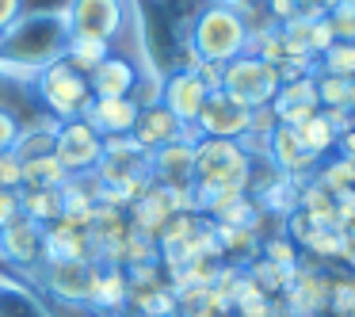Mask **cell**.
Masks as SVG:
<instances>
[{"label": "cell", "instance_id": "cell-1", "mask_svg": "<svg viewBox=\"0 0 355 317\" xmlns=\"http://www.w3.org/2000/svg\"><path fill=\"white\" fill-rule=\"evenodd\" d=\"M65 12V8H62ZM62 12H24L8 35H0V73L16 80H35L50 62H58L69 42Z\"/></svg>", "mask_w": 355, "mask_h": 317}, {"label": "cell", "instance_id": "cell-2", "mask_svg": "<svg viewBox=\"0 0 355 317\" xmlns=\"http://www.w3.org/2000/svg\"><path fill=\"white\" fill-rule=\"evenodd\" d=\"M187 42L195 46V54H199L202 62L225 65V62H233V58L245 54L248 24L233 4H207V8L195 16Z\"/></svg>", "mask_w": 355, "mask_h": 317}, {"label": "cell", "instance_id": "cell-3", "mask_svg": "<svg viewBox=\"0 0 355 317\" xmlns=\"http://www.w3.org/2000/svg\"><path fill=\"white\" fill-rule=\"evenodd\" d=\"M248 172H252V157L241 149V142H195V191H210V187H245L248 191Z\"/></svg>", "mask_w": 355, "mask_h": 317}, {"label": "cell", "instance_id": "cell-4", "mask_svg": "<svg viewBox=\"0 0 355 317\" xmlns=\"http://www.w3.org/2000/svg\"><path fill=\"white\" fill-rule=\"evenodd\" d=\"M35 92H39L42 108L50 111V119H58V123H69V119H80L88 111V103H92V88H88V77H80V73H73L69 65L58 58V62H50L46 69L39 73V77L31 80Z\"/></svg>", "mask_w": 355, "mask_h": 317}, {"label": "cell", "instance_id": "cell-5", "mask_svg": "<svg viewBox=\"0 0 355 317\" xmlns=\"http://www.w3.org/2000/svg\"><path fill=\"white\" fill-rule=\"evenodd\" d=\"M283 80H279V69L252 54H241L233 62L222 65V92L233 96L237 103H245L248 111L252 108H268L271 100L279 96Z\"/></svg>", "mask_w": 355, "mask_h": 317}, {"label": "cell", "instance_id": "cell-6", "mask_svg": "<svg viewBox=\"0 0 355 317\" xmlns=\"http://www.w3.org/2000/svg\"><path fill=\"white\" fill-rule=\"evenodd\" d=\"M65 27L77 39H100L115 42L126 31L130 0H65Z\"/></svg>", "mask_w": 355, "mask_h": 317}, {"label": "cell", "instance_id": "cell-7", "mask_svg": "<svg viewBox=\"0 0 355 317\" xmlns=\"http://www.w3.org/2000/svg\"><path fill=\"white\" fill-rule=\"evenodd\" d=\"M54 157L62 161V169L69 172V176H80V172H96V164H100V157H103V138L85 123V119L58 123Z\"/></svg>", "mask_w": 355, "mask_h": 317}, {"label": "cell", "instance_id": "cell-8", "mask_svg": "<svg viewBox=\"0 0 355 317\" xmlns=\"http://www.w3.org/2000/svg\"><path fill=\"white\" fill-rule=\"evenodd\" d=\"M39 271H42L46 294H54L58 302H69V306H88L92 283H96V264H88V260H42Z\"/></svg>", "mask_w": 355, "mask_h": 317}, {"label": "cell", "instance_id": "cell-9", "mask_svg": "<svg viewBox=\"0 0 355 317\" xmlns=\"http://www.w3.org/2000/svg\"><path fill=\"white\" fill-rule=\"evenodd\" d=\"M248 119H252V111L218 88V92H210L207 103H202L199 119H195V130H199V138L241 142V138L248 134Z\"/></svg>", "mask_w": 355, "mask_h": 317}, {"label": "cell", "instance_id": "cell-10", "mask_svg": "<svg viewBox=\"0 0 355 317\" xmlns=\"http://www.w3.org/2000/svg\"><path fill=\"white\" fill-rule=\"evenodd\" d=\"M149 176L164 187H180V191L195 187V142L180 138L153 149L149 153Z\"/></svg>", "mask_w": 355, "mask_h": 317}, {"label": "cell", "instance_id": "cell-11", "mask_svg": "<svg viewBox=\"0 0 355 317\" xmlns=\"http://www.w3.org/2000/svg\"><path fill=\"white\" fill-rule=\"evenodd\" d=\"M207 85H202L195 73H184V69H172L168 77H161V103L180 119L184 126H195L202 103H207Z\"/></svg>", "mask_w": 355, "mask_h": 317}, {"label": "cell", "instance_id": "cell-12", "mask_svg": "<svg viewBox=\"0 0 355 317\" xmlns=\"http://www.w3.org/2000/svg\"><path fill=\"white\" fill-rule=\"evenodd\" d=\"M268 161L291 180H309L313 169L321 164L306 146H302L294 126H275V134H271V142H268Z\"/></svg>", "mask_w": 355, "mask_h": 317}, {"label": "cell", "instance_id": "cell-13", "mask_svg": "<svg viewBox=\"0 0 355 317\" xmlns=\"http://www.w3.org/2000/svg\"><path fill=\"white\" fill-rule=\"evenodd\" d=\"M0 256L16 268L39 271L42 264V225L31 218H16L8 230H0Z\"/></svg>", "mask_w": 355, "mask_h": 317}, {"label": "cell", "instance_id": "cell-14", "mask_svg": "<svg viewBox=\"0 0 355 317\" xmlns=\"http://www.w3.org/2000/svg\"><path fill=\"white\" fill-rule=\"evenodd\" d=\"M138 103L130 96H119V100H92L85 119L100 138H123V134H134V123H138Z\"/></svg>", "mask_w": 355, "mask_h": 317}, {"label": "cell", "instance_id": "cell-15", "mask_svg": "<svg viewBox=\"0 0 355 317\" xmlns=\"http://www.w3.org/2000/svg\"><path fill=\"white\" fill-rule=\"evenodd\" d=\"M187 134V126L172 115L164 103H153V108H141L138 111V123H134V142H138L146 153L168 146V142H180Z\"/></svg>", "mask_w": 355, "mask_h": 317}, {"label": "cell", "instance_id": "cell-16", "mask_svg": "<svg viewBox=\"0 0 355 317\" xmlns=\"http://www.w3.org/2000/svg\"><path fill=\"white\" fill-rule=\"evenodd\" d=\"M42 260H88V264H96V248H92L88 230H77V225L58 218L54 225L42 230Z\"/></svg>", "mask_w": 355, "mask_h": 317}, {"label": "cell", "instance_id": "cell-17", "mask_svg": "<svg viewBox=\"0 0 355 317\" xmlns=\"http://www.w3.org/2000/svg\"><path fill=\"white\" fill-rule=\"evenodd\" d=\"M134 80H138V69H134V62L123 58V54H107L92 73H88L92 100H119V96H130Z\"/></svg>", "mask_w": 355, "mask_h": 317}, {"label": "cell", "instance_id": "cell-18", "mask_svg": "<svg viewBox=\"0 0 355 317\" xmlns=\"http://www.w3.org/2000/svg\"><path fill=\"white\" fill-rule=\"evenodd\" d=\"M126 298H130V279H126V268H119V264H96V283H92L88 309L119 314V309H126Z\"/></svg>", "mask_w": 355, "mask_h": 317}, {"label": "cell", "instance_id": "cell-19", "mask_svg": "<svg viewBox=\"0 0 355 317\" xmlns=\"http://www.w3.org/2000/svg\"><path fill=\"white\" fill-rule=\"evenodd\" d=\"M126 309L138 317H176L180 314V302L172 283H153V286H130V298H126Z\"/></svg>", "mask_w": 355, "mask_h": 317}, {"label": "cell", "instance_id": "cell-20", "mask_svg": "<svg viewBox=\"0 0 355 317\" xmlns=\"http://www.w3.org/2000/svg\"><path fill=\"white\" fill-rule=\"evenodd\" d=\"M54 138H58V119H35V123L19 126V138L12 146V153L19 161H35V157H46L54 153Z\"/></svg>", "mask_w": 355, "mask_h": 317}, {"label": "cell", "instance_id": "cell-21", "mask_svg": "<svg viewBox=\"0 0 355 317\" xmlns=\"http://www.w3.org/2000/svg\"><path fill=\"white\" fill-rule=\"evenodd\" d=\"M214 233H218V245H222V260L230 256L241 268V260L252 264L260 256V233L248 230V225H214Z\"/></svg>", "mask_w": 355, "mask_h": 317}, {"label": "cell", "instance_id": "cell-22", "mask_svg": "<svg viewBox=\"0 0 355 317\" xmlns=\"http://www.w3.org/2000/svg\"><path fill=\"white\" fill-rule=\"evenodd\" d=\"M107 54H111V42H100V39H77V35H69V42H65V50H62V62L69 65L73 73L88 77V73H92Z\"/></svg>", "mask_w": 355, "mask_h": 317}, {"label": "cell", "instance_id": "cell-23", "mask_svg": "<svg viewBox=\"0 0 355 317\" xmlns=\"http://www.w3.org/2000/svg\"><path fill=\"white\" fill-rule=\"evenodd\" d=\"M69 172L62 169L54 153L35 157V161H24V187H35V191H62Z\"/></svg>", "mask_w": 355, "mask_h": 317}, {"label": "cell", "instance_id": "cell-24", "mask_svg": "<svg viewBox=\"0 0 355 317\" xmlns=\"http://www.w3.org/2000/svg\"><path fill=\"white\" fill-rule=\"evenodd\" d=\"M294 271H298V268H279V264L263 260V256H256L252 264H245V275L252 279L268 298H283L286 286L294 283Z\"/></svg>", "mask_w": 355, "mask_h": 317}, {"label": "cell", "instance_id": "cell-25", "mask_svg": "<svg viewBox=\"0 0 355 317\" xmlns=\"http://www.w3.org/2000/svg\"><path fill=\"white\" fill-rule=\"evenodd\" d=\"M19 210L24 218L39 222L42 230L62 218V191H35V187H19Z\"/></svg>", "mask_w": 355, "mask_h": 317}, {"label": "cell", "instance_id": "cell-26", "mask_svg": "<svg viewBox=\"0 0 355 317\" xmlns=\"http://www.w3.org/2000/svg\"><path fill=\"white\" fill-rule=\"evenodd\" d=\"M294 130H298L302 146H306L309 153L317 157V161H324V157L336 153V138H340V134L332 130V123L321 115V108H317V115H313V119H306V123L294 126Z\"/></svg>", "mask_w": 355, "mask_h": 317}, {"label": "cell", "instance_id": "cell-27", "mask_svg": "<svg viewBox=\"0 0 355 317\" xmlns=\"http://www.w3.org/2000/svg\"><path fill=\"white\" fill-rule=\"evenodd\" d=\"M233 314L237 317H275L279 314V302L268 298V294L260 291V286L252 283V279H241L237 294H233Z\"/></svg>", "mask_w": 355, "mask_h": 317}, {"label": "cell", "instance_id": "cell-28", "mask_svg": "<svg viewBox=\"0 0 355 317\" xmlns=\"http://www.w3.org/2000/svg\"><path fill=\"white\" fill-rule=\"evenodd\" d=\"M340 241H344V233H340V230H321V225H309V233L298 241V252H306L313 264L340 260Z\"/></svg>", "mask_w": 355, "mask_h": 317}, {"label": "cell", "instance_id": "cell-29", "mask_svg": "<svg viewBox=\"0 0 355 317\" xmlns=\"http://www.w3.org/2000/svg\"><path fill=\"white\" fill-rule=\"evenodd\" d=\"M317 73H324V77H340V80H355V42L336 39L321 58H317Z\"/></svg>", "mask_w": 355, "mask_h": 317}, {"label": "cell", "instance_id": "cell-30", "mask_svg": "<svg viewBox=\"0 0 355 317\" xmlns=\"http://www.w3.org/2000/svg\"><path fill=\"white\" fill-rule=\"evenodd\" d=\"M313 180L324 187V191H347V187H355V164L344 161V157H324L321 164L313 169Z\"/></svg>", "mask_w": 355, "mask_h": 317}, {"label": "cell", "instance_id": "cell-31", "mask_svg": "<svg viewBox=\"0 0 355 317\" xmlns=\"http://www.w3.org/2000/svg\"><path fill=\"white\" fill-rule=\"evenodd\" d=\"M0 317H50L42 309V302H35V294H27L24 286L0 283Z\"/></svg>", "mask_w": 355, "mask_h": 317}, {"label": "cell", "instance_id": "cell-32", "mask_svg": "<svg viewBox=\"0 0 355 317\" xmlns=\"http://www.w3.org/2000/svg\"><path fill=\"white\" fill-rule=\"evenodd\" d=\"M355 314V271H329V317Z\"/></svg>", "mask_w": 355, "mask_h": 317}, {"label": "cell", "instance_id": "cell-33", "mask_svg": "<svg viewBox=\"0 0 355 317\" xmlns=\"http://www.w3.org/2000/svg\"><path fill=\"white\" fill-rule=\"evenodd\" d=\"M313 80H317V108H355V80L324 77V73H313Z\"/></svg>", "mask_w": 355, "mask_h": 317}, {"label": "cell", "instance_id": "cell-34", "mask_svg": "<svg viewBox=\"0 0 355 317\" xmlns=\"http://www.w3.org/2000/svg\"><path fill=\"white\" fill-rule=\"evenodd\" d=\"M271 108H317V80L313 77H294L279 88Z\"/></svg>", "mask_w": 355, "mask_h": 317}, {"label": "cell", "instance_id": "cell-35", "mask_svg": "<svg viewBox=\"0 0 355 317\" xmlns=\"http://www.w3.org/2000/svg\"><path fill=\"white\" fill-rule=\"evenodd\" d=\"M260 256H263V260H271V264H279V268H298V264H302L298 245H294V241L286 237V233L263 237V241H260Z\"/></svg>", "mask_w": 355, "mask_h": 317}, {"label": "cell", "instance_id": "cell-36", "mask_svg": "<svg viewBox=\"0 0 355 317\" xmlns=\"http://www.w3.org/2000/svg\"><path fill=\"white\" fill-rule=\"evenodd\" d=\"M0 187H12V191L24 187V161L12 149H0Z\"/></svg>", "mask_w": 355, "mask_h": 317}, {"label": "cell", "instance_id": "cell-37", "mask_svg": "<svg viewBox=\"0 0 355 317\" xmlns=\"http://www.w3.org/2000/svg\"><path fill=\"white\" fill-rule=\"evenodd\" d=\"M130 100L138 103V108H153V103H161V77H149V73H138Z\"/></svg>", "mask_w": 355, "mask_h": 317}, {"label": "cell", "instance_id": "cell-38", "mask_svg": "<svg viewBox=\"0 0 355 317\" xmlns=\"http://www.w3.org/2000/svg\"><path fill=\"white\" fill-rule=\"evenodd\" d=\"M332 42H336V35H332V27H329V19H313V24H309V54L313 58H321L324 50L332 46Z\"/></svg>", "mask_w": 355, "mask_h": 317}, {"label": "cell", "instance_id": "cell-39", "mask_svg": "<svg viewBox=\"0 0 355 317\" xmlns=\"http://www.w3.org/2000/svg\"><path fill=\"white\" fill-rule=\"evenodd\" d=\"M275 126H279V119H275V111H271V103H268V108H252L248 134H256V138H271V134H275Z\"/></svg>", "mask_w": 355, "mask_h": 317}, {"label": "cell", "instance_id": "cell-40", "mask_svg": "<svg viewBox=\"0 0 355 317\" xmlns=\"http://www.w3.org/2000/svg\"><path fill=\"white\" fill-rule=\"evenodd\" d=\"M16 218H24V210H19V191L0 187V230H8Z\"/></svg>", "mask_w": 355, "mask_h": 317}, {"label": "cell", "instance_id": "cell-41", "mask_svg": "<svg viewBox=\"0 0 355 317\" xmlns=\"http://www.w3.org/2000/svg\"><path fill=\"white\" fill-rule=\"evenodd\" d=\"M332 207H336V218L344 230H352L355 225V187H347V191H336L332 195Z\"/></svg>", "mask_w": 355, "mask_h": 317}, {"label": "cell", "instance_id": "cell-42", "mask_svg": "<svg viewBox=\"0 0 355 317\" xmlns=\"http://www.w3.org/2000/svg\"><path fill=\"white\" fill-rule=\"evenodd\" d=\"M19 126H24V123H19V119L12 115V111H4V108H0V149H12V146H16Z\"/></svg>", "mask_w": 355, "mask_h": 317}, {"label": "cell", "instance_id": "cell-43", "mask_svg": "<svg viewBox=\"0 0 355 317\" xmlns=\"http://www.w3.org/2000/svg\"><path fill=\"white\" fill-rule=\"evenodd\" d=\"M321 115L332 123V130H336V134H344V130H352V126H355V111L352 108H321Z\"/></svg>", "mask_w": 355, "mask_h": 317}, {"label": "cell", "instance_id": "cell-44", "mask_svg": "<svg viewBox=\"0 0 355 317\" xmlns=\"http://www.w3.org/2000/svg\"><path fill=\"white\" fill-rule=\"evenodd\" d=\"M19 16H24V0H0V35H8Z\"/></svg>", "mask_w": 355, "mask_h": 317}, {"label": "cell", "instance_id": "cell-45", "mask_svg": "<svg viewBox=\"0 0 355 317\" xmlns=\"http://www.w3.org/2000/svg\"><path fill=\"white\" fill-rule=\"evenodd\" d=\"M263 8H268L271 24H286L291 16H298V8H294V0H263Z\"/></svg>", "mask_w": 355, "mask_h": 317}, {"label": "cell", "instance_id": "cell-46", "mask_svg": "<svg viewBox=\"0 0 355 317\" xmlns=\"http://www.w3.org/2000/svg\"><path fill=\"white\" fill-rule=\"evenodd\" d=\"M195 77L207 85V92H218L222 88V65H214V62H202L199 69H195Z\"/></svg>", "mask_w": 355, "mask_h": 317}, {"label": "cell", "instance_id": "cell-47", "mask_svg": "<svg viewBox=\"0 0 355 317\" xmlns=\"http://www.w3.org/2000/svg\"><path fill=\"white\" fill-rule=\"evenodd\" d=\"M336 157H344V161L355 164V126H352V130H344V134L336 138Z\"/></svg>", "mask_w": 355, "mask_h": 317}, {"label": "cell", "instance_id": "cell-48", "mask_svg": "<svg viewBox=\"0 0 355 317\" xmlns=\"http://www.w3.org/2000/svg\"><path fill=\"white\" fill-rule=\"evenodd\" d=\"M340 260L355 271V225H352V230H344V241H340Z\"/></svg>", "mask_w": 355, "mask_h": 317}, {"label": "cell", "instance_id": "cell-49", "mask_svg": "<svg viewBox=\"0 0 355 317\" xmlns=\"http://www.w3.org/2000/svg\"><path fill=\"white\" fill-rule=\"evenodd\" d=\"M340 4H355V0H340Z\"/></svg>", "mask_w": 355, "mask_h": 317}, {"label": "cell", "instance_id": "cell-50", "mask_svg": "<svg viewBox=\"0 0 355 317\" xmlns=\"http://www.w3.org/2000/svg\"><path fill=\"white\" fill-rule=\"evenodd\" d=\"M352 317H355V314H352Z\"/></svg>", "mask_w": 355, "mask_h": 317}]
</instances>
